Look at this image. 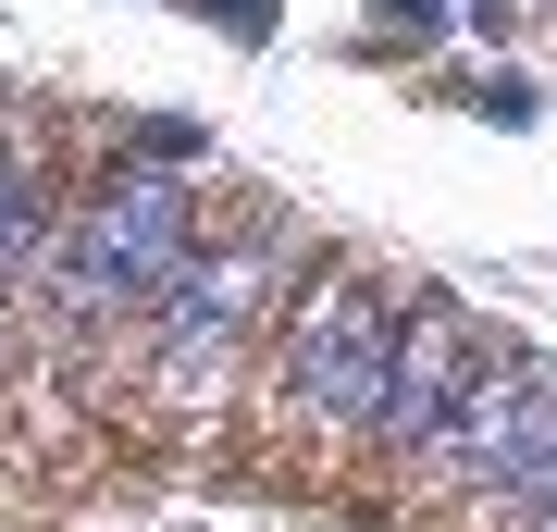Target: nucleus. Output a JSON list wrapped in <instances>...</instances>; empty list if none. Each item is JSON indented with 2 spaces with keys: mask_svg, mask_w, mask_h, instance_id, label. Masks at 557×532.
I'll list each match as a JSON object with an SVG mask.
<instances>
[{
  "mask_svg": "<svg viewBox=\"0 0 557 532\" xmlns=\"http://www.w3.org/2000/svg\"><path fill=\"white\" fill-rule=\"evenodd\" d=\"M25 260H38V161L0 137V285H13Z\"/></svg>",
  "mask_w": 557,
  "mask_h": 532,
  "instance_id": "nucleus-6",
  "label": "nucleus"
},
{
  "mask_svg": "<svg viewBox=\"0 0 557 532\" xmlns=\"http://www.w3.org/2000/svg\"><path fill=\"white\" fill-rule=\"evenodd\" d=\"M186 13H211L223 38H273V0H186Z\"/></svg>",
  "mask_w": 557,
  "mask_h": 532,
  "instance_id": "nucleus-7",
  "label": "nucleus"
},
{
  "mask_svg": "<svg viewBox=\"0 0 557 532\" xmlns=\"http://www.w3.org/2000/svg\"><path fill=\"white\" fill-rule=\"evenodd\" d=\"M199 260V223H186V186L174 174H112L62 223V310L75 322H124V310H161V285Z\"/></svg>",
  "mask_w": 557,
  "mask_h": 532,
  "instance_id": "nucleus-1",
  "label": "nucleus"
},
{
  "mask_svg": "<svg viewBox=\"0 0 557 532\" xmlns=\"http://www.w3.org/2000/svg\"><path fill=\"white\" fill-rule=\"evenodd\" d=\"M248 322H260V248H211V260H186V273L161 285V310H149V359H161V384H174V396H211L223 372H236Z\"/></svg>",
  "mask_w": 557,
  "mask_h": 532,
  "instance_id": "nucleus-4",
  "label": "nucleus"
},
{
  "mask_svg": "<svg viewBox=\"0 0 557 532\" xmlns=\"http://www.w3.org/2000/svg\"><path fill=\"white\" fill-rule=\"evenodd\" d=\"M397 322L372 285H322L298 322H285V409L298 421H384V384H397Z\"/></svg>",
  "mask_w": 557,
  "mask_h": 532,
  "instance_id": "nucleus-2",
  "label": "nucleus"
},
{
  "mask_svg": "<svg viewBox=\"0 0 557 532\" xmlns=\"http://www.w3.org/2000/svg\"><path fill=\"white\" fill-rule=\"evenodd\" d=\"M508 508H533V532H557V458H545V471H533V483L508 495Z\"/></svg>",
  "mask_w": 557,
  "mask_h": 532,
  "instance_id": "nucleus-10",
  "label": "nucleus"
},
{
  "mask_svg": "<svg viewBox=\"0 0 557 532\" xmlns=\"http://www.w3.org/2000/svg\"><path fill=\"white\" fill-rule=\"evenodd\" d=\"M434 458H446V471H471V483L508 508V495L557 458V372H545V359H483V384L458 396V421H446Z\"/></svg>",
  "mask_w": 557,
  "mask_h": 532,
  "instance_id": "nucleus-3",
  "label": "nucleus"
},
{
  "mask_svg": "<svg viewBox=\"0 0 557 532\" xmlns=\"http://www.w3.org/2000/svg\"><path fill=\"white\" fill-rule=\"evenodd\" d=\"M372 13H384V25H409V38H434V25L458 13V0H372Z\"/></svg>",
  "mask_w": 557,
  "mask_h": 532,
  "instance_id": "nucleus-9",
  "label": "nucleus"
},
{
  "mask_svg": "<svg viewBox=\"0 0 557 532\" xmlns=\"http://www.w3.org/2000/svg\"><path fill=\"white\" fill-rule=\"evenodd\" d=\"M471 359H483L471 310H458V297H409V322H397V384H384V421H372V434L409 446V458H434L446 421H458V396H471Z\"/></svg>",
  "mask_w": 557,
  "mask_h": 532,
  "instance_id": "nucleus-5",
  "label": "nucleus"
},
{
  "mask_svg": "<svg viewBox=\"0 0 557 532\" xmlns=\"http://www.w3.org/2000/svg\"><path fill=\"white\" fill-rule=\"evenodd\" d=\"M137 149H149V161H199V124H174V112H161V124H137Z\"/></svg>",
  "mask_w": 557,
  "mask_h": 532,
  "instance_id": "nucleus-8",
  "label": "nucleus"
}]
</instances>
